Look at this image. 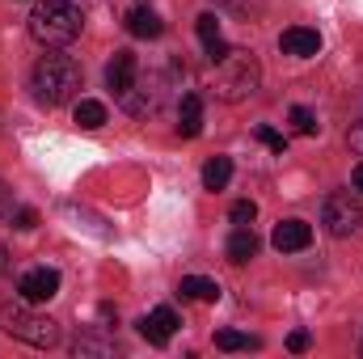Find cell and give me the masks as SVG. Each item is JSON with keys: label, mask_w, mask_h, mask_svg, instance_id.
<instances>
[{"label": "cell", "mask_w": 363, "mask_h": 359, "mask_svg": "<svg viewBox=\"0 0 363 359\" xmlns=\"http://www.w3.org/2000/svg\"><path fill=\"white\" fill-rule=\"evenodd\" d=\"M262 85V64L250 51H228L216 64V97L220 101H245Z\"/></svg>", "instance_id": "3"}, {"label": "cell", "mask_w": 363, "mask_h": 359, "mask_svg": "<svg viewBox=\"0 0 363 359\" xmlns=\"http://www.w3.org/2000/svg\"><path fill=\"white\" fill-rule=\"evenodd\" d=\"M9 216H13V190L0 182V220H9Z\"/></svg>", "instance_id": "25"}, {"label": "cell", "mask_w": 363, "mask_h": 359, "mask_svg": "<svg viewBox=\"0 0 363 359\" xmlns=\"http://www.w3.org/2000/svg\"><path fill=\"white\" fill-rule=\"evenodd\" d=\"M0 330L26 347H55L60 343V321H51L47 313H34L30 300L21 304H4L0 309Z\"/></svg>", "instance_id": "4"}, {"label": "cell", "mask_w": 363, "mask_h": 359, "mask_svg": "<svg viewBox=\"0 0 363 359\" xmlns=\"http://www.w3.org/2000/svg\"><path fill=\"white\" fill-rule=\"evenodd\" d=\"M258 140H262V144H267L271 153H279V157L287 153V140H283V136H279L274 127H258Z\"/></svg>", "instance_id": "22"}, {"label": "cell", "mask_w": 363, "mask_h": 359, "mask_svg": "<svg viewBox=\"0 0 363 359\" xmlns=\"http://www.w3.org/2000/svg\"><path fill=\"white\" fill-rule=\"evenodd\" d=\"M351 182H355V190H359V194H363V161H359V165H355V174H351Z\"/></svg>", "instance_id": "28"}, {"label": "cell", "mask_w": 363, "mask_h": 359, "mask_svg": "<svg viewBox=\"0 0 363 359\" xmlns=\"http://www.w3.org/2000/svg\"><path fill=\"white\" fill-rule=\"evenodd\" d=\"M347 144H351V148H355V153L363 157V123H355V127L347 131Z\"/></svg>", "instance_id": "26"}, {"label": "cell", "mask_w": 363, "mask_h": 359, "mask_svg": "<svg viewBox=\"0 0 363 359\" xmlns=\"http://www.w3.org/2000/svg\"><path fill=\"white\" fill-rule=\"evenodd\" d=\"M308 347H313V334H308V330H291V334H287V351H296V355H304Z\"/></svg>", "instance_id": "24"}, {"label": "cell", "mask_w": 363, "mask_h": 359, "mask_svg": "<svg viewBox=\"0 0 363 359\" xmlns=\"http://www.w3.org/2000/svg\"><path fill=\"white\" fill-rule=\"evenodd\" d=\"M321 224H325V233L338 237V241L355 237V233L363 228V203L351 194V190L325 194V203H321Z\"/></svg>", "instance_id": "5"}, {"label": "cell", "mask_w": 363, "mask_h": 359, "mask_svg": "<svg viewBox=\"0 0 363 359\" xmlns=\"http://www.w3.org/2000/svg\"><path fill=\"white\" fill-rule=\"evenodd\" d=\"M216 347H220V351H258L262 338L241 334V330H216Z\"/></svg>", "instance_id": "16"}, {"label": "cell", "mask_w": 363, "mask_h": 359, "mask_svg": "<svg viewBox=\"0 0 363 359\" xmlns=\"http://www.w3.org/2000/svg\"><path fill=\"white\" fill-rule=\"evenodd\" d=\"M17 296L30 304H47L51 296H60V270L55 267H34L17 279Z\"/></svg>", "instance_id": "6"}, {"label": "cell", "mask_w": 363, "mask_h": 359, "mask_svg": "<svg viewBox=\"0 0 363 359\" xmlns=\"http://www.w3.org/2000/svg\"><path fill=\"white\" fill-rule=\"evenodd\" d=\"M4 270H9V250L0 245V275H4Z\"/></svg>", "instance_id": "29"}, {"label": "cell", "mask_w": 363, "mask_h": 359, "mask_svg": "<svg viewBox=\"0 0 363 359\" xmlns=\"http://www.w3.org/2000/svg\"><path fill=\"white\" fill-rule=\"evenodd\" d=\"M233 182V161L228 157H211L207 165H203V186L207 190H224Z\"/></svg>", "instance_id": "15"}, {"label": "cell", "mask_w": 363, "mask_h": 359, "mask_svg": "<svg viewBox=\"0 0 363 359\" xmlns=\"http://www.w3.org/2000/svg\"><path fill=\"white\" fill-rule=\"evenodd\" d=\"M30 89H34V97H38L43 106H64V101H72L77 89H81V64H77L72 55L51 51V55H43V60L34 64Z\"/></svg>", "instance_id": "2"}, {"label": "cell", "mask_w": 363, "mask_h": 359, "mask_svg": "<svg viewBox=\"0 0 363 359\" xmlns=\"http://www.w3.org/2000/svg\"><path fill=\"white\" fill-rule=\"evenodd\" d=\"M144 4H148V0H114V9H118V13H123V17H127V13H131V9H144Z\"/></svg>", "instance_id": "27"}, {"label": "cell", "mask_w": 363, "mask_h": 359, "mask_svg": "<svg viewBox=\"0 0 363 359\" xmlns=\"http://www.w3.org/2000/svg\"><path fill=\"white\" fill-rule=\"evenodd\" d=\"M77 123H81L85 131H97V127L106 123V106L93 101V97H81V101H77Z\"/></svg>", "instance_id": "17"}, {"label": "cell", "mask_w": 363, "mask_h": 359, "mask_svg": "<svg viewBox=\"0 0 363 359\" xmlns=\"http://www.w3.org/2000/svg\"><path fill=\"white\" fill-rule=\"evenodd\" d=\"M279 47H283L287 55L308 60V55H317V51H321V34H317V30H308V26H287V30L279 34Z\"/></svg>", "instance_id": "10"}, {"label": "cell", "mask_w": 363, "mask_h": 359, "mask_svg": "<svg viewBox=\"0 0 363 359\" xmlns=\"http://www.w3.org/2000/svg\"><path fill=\"white\" fill-rule=\"evenodd\" d=\"M85 30V13L72 0H34L30 9V34L43 47H68Z\"/></svg>", "instance_id": "1"}, {"label": "cell", "mask_w": 363, "mask_h": 359, "mask_svg": "<svg viewBox=\"0 0 363 359\" xmlns=\"http://www.w3.org/2000/svg\"><path fill=\"white\" fill-rule=\"evenodd\" d=\"M123 26H127V34H131V38H161V34H165V21H161L148 4H144V9H131Z\"/></svg>", "instance_id": "12"}, {"label": "cell", "mask_w": 363, "mask_h": 359, "mask_svg": "<svg viewBox=\"0 0 363 359\" xmlns=\"http://www.w3.org/2000/svg\"><path fill=\"white\" fill-rule=\"evenodd\" d=\"M254 216H258V203H254V199H237V203L228 207V220H233V224H254Z\"/></svg>", "instance_id": "20"}, {"label": "cell", "mask_w": 363, "mask_h": 359, "mask_svg": "<svg viewBox=\"0 0 363 359\" xmlns=\"http://www.w3.org/2000/svg\"><path fill=\"white\" fill-rule=\"evenodd\" d=\"M135 326H140V334H144L152 347H165V343L174 338V330H178L182 321H178V313H174L169 304H157V309H152V313H144Z\"/></svg>", "instance_id": "7"}, {"label": "cell", "mask_w": 363, "mask_h": 359, "mask_svg": "<svg viewBox=\"0 0 363 359\" xmlns=\"http://www.w3.org/2000/svg\"><path fill=\"white\" fill-rule=\"evenodd\" d=\"M178 131L186 140H194L203 131V97L199 93H182V106H178Z\"/></svg>", "instance_id": "14"}, {"label": "cell", "mask_w": 363, "mask_h": 359, "mask_svg": "<svg viewBox=\"0 0 363 359\" xmlns=\"http://www.w3.org/2000/svg\"><path fill=\"white\" fill-rule=\"evenodd\" d=\"M135 72H140L135 55L131 51H114V60L106 64V89H114V97H123V93L135 85Z\"/></svg>", "instance_id": "9"}, {"label": "cell", "mask_w": 363, "mask_h": 359, "mask_svg": "<svg viewBox=\"0 0 363 359\" xmlns=\"http://www.w3.org/2000/svg\"><path fill=\"white\" fill-rule=\"evenodd\" d=\"M258 250H262V241L254 237V228H250V224H237V228H233V237H228V245H224L228 263H237V267H241V263H250Z\"/></svg>", "instance_id": "11"}, {"label": "cell", "mask_w": 363, "mask_h": 359, "mask_svg": "<svg viewBox=\"0 0 363 359\" xmlns=\"http://www.w3.org/2000/svg\"><path fill=\"white\" fill-rule=\"evenodd\" d=\"M291 127H296L300 136H317V131H321V123H317V114H313L308 106H291Z\"/></svg>", "instance_id": "18"}, {"label": "cell", "mask_w": 363, "mask_h": 359, "mask_svg": "<svg viewBox=\"0 0 363 359\" xmlns=\"http://www.w3.org/2000/svg\"><path fill=\"white\" fill-rule=\"evenodd\" d=\"M308 241H313V224H304V220H279L271 233V245L279 254H300V250H308Z\"/></svg>", "instance_id": "8"}, {"label": "cell", "mask_w": 363, "mask_h": 359, "mask_svg": "<svg viewBox=\"0 0 363 359\" xmlns=\"http://www.w3.org/2000/svg\"><path fill=\"white\" fill-rule=\"evenodd\" d=\"M118 347H114V338L110 343H101V338H77V355H114Z\"/></svg>", "instance_id": "21"}, {"label": "cell", "mask_w": 363, "mask_h": 359, "mask_svg": "<svg viewBox=\"0 0 363 359\" xmlns=\"http://www.w3.org/2000/svg\"><path fill=\"white\" fill-rule=\"evenodd\" d=\"M194 30H199V38H203V47H211V43H220V17H216V13H199V21H194Z\"/></svg>", "instance_id": "19"}, {"label": "cell", "mask_w": 363, "mask_h": 359, "mask_svg": "<svg viewBox=\"0 0 363 359\" xmlns=\"http://www.w3.org/2000/svg\"><path fill=\"white\" fill-rule=\"evenodd\" d=\"M178 296L182 300H199V304H216L220 300V283L207 279V275H186L178 283Z\"/></svg>", "instance_id": "13"}, {"label": "cell", "mask_w": 363, "mask_h": 359, "mask_svg": "<svg viewBox=\"0 0 363 359\" xmlns=\"http://www.w3.org/2000/svg\"><path fill=\"white\" fill-rule=\"evenodd\" d=\"M13 224H17L21 233H30V228L38 224V211H34V207H13Z\"/></svg>", "instance_id": "23"}]
</instances>
